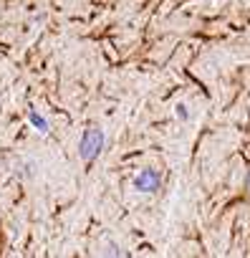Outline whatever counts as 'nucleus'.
Instances as JSON below:
<instances>
[{
	"instance_id": "obj_2",
	"label": "nucleus",
	"mask_w": 250,
	"mask_h": 258,
	"mask_svg": "<svg viewBox=\"0 0 250 258\" xmlns=\"http://www.w3.org/2000/svg\"><path fill=\"white\" fill-rule=\"evenodd\" d=\"M159 185H162V177L157 170H142L134 177V187L139 192H154V190H159Z\"/></svg>"
},
{
	"instance_id": "obj_1",
	"label": "nucleus",
	"mask_w": 250,
	"mask_h": 258,
	"mask_svg": "<svg viewBox=\"0 0 250 258\" xmlns=\"http://www.w3.org/2000/svg\"><path fill=\"white\" fill-rule=\"evenodd\" d=\"M101 150H104V132H101L99 126L86 129L84 137H81V142H78V155H81V160L91 162V160H96V157L101 155Z\"/></svg>"
},
{
	"instance_id": "obj_3",
	"label": "nucleus",
	"mask_w": 250,
	"mask_h": 258,
	"mask_svg": "<svg viewBox=\"0 0 250 258\" xmlns=\"http://www.w3.org/2000/svg\"><path fill=\"white\" fill-rule=\"evenodd\" d=\"M28 121H31V124L38 129L41 135H46V132H48V121H46V119H43V116H41L36 109H31V111H28Z\"/></svg>"
}]
</instances>
